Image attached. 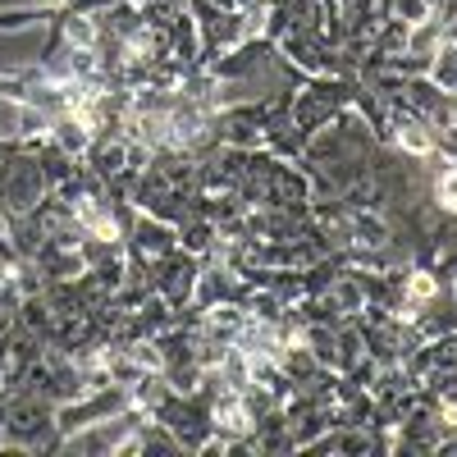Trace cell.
Listing matches in <instances>:
<instances>
[{
    "label": "cell",
    "instance_id": "1",
    "mask_svg": "<svg viewBox=\"0 0 457 457\" xmlns=\"http://www.w3.org/2000/svg\"><path fill=\"white\" fill-rule=\"evenodd\" d=\"M151 284H156L161 302L170 312H187L193 307V297H197V275H202V256L197 252H187V247H174L165 252L161 261H151Z\"/></svg>",
    "mask_w": 457,
    "mask_h": 457
}]
</instances>
